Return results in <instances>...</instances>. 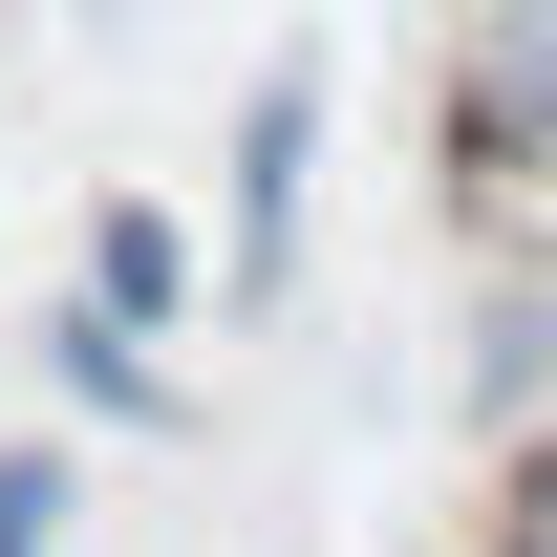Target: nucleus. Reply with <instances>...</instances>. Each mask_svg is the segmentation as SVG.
Returning <instances> with one entry per match:
<instances>
[{"instance_id":"4","label":"nucleus","mask_w":557,"mask_h":557,"mask_svg":"<svg viewBox=\"0 0 557 557\" xmlns=\"http://www.w3.org/2000/svg\"><path fill=\"white\" fill-rule=\"evenodd\" d=\"M44 364H65V408H172V386H150V322H108V300H65V322H44Z\"/></svg>"},{"instance_id":"5","label":"nucleus","mask_w":557,"mask_h":557,"mask_svg":"<svg viewBox=\"0 0 557 557\" xmlns=\"http://www.w3.org/2000/svg\"><path fill=\"white\" fill-rule=\"evenodd\" d=\"M0 557H65V450H0Z\"/></svg>"},{"instance_id":"1","label":"nucleus","mask_w":557,"mask_h":557,"mask_svg":"<svg viewBox=\"0 0 557 557\" xmlns=\"http://www.w3.org/2000/svg\"><path fill=\"white\" fill-rule=\"evenodd\" d=\"M557 172V0H472L450 65V194H536Z\"/></svg>"},{"instance_id":"3","label":"nucleus","mask_w":557,"mask_h":557,"mask_svg":"<svg viewBox=\"0 0 557 557\" xmlns=\"http://www.w3.org/2000/svg\"><path fill=\"white\" fill-rule=\"evenodd\" d=\"M86 300H108V322H150V344H172V300H194V236H172V214H86Z\"/></svg>"},{"instance_id":"2","label":"nucleus","mask_w":557,"mask_h":557,"mask_svg":"<svg viewBox=\"0 0 557 557\" xmlns=\"http://www.w3.org/2000/svg\"><path fill=\"white\" fill-rule=\"evenodd\" d=\"M300 172H322V65H258L236 86V300H278V278H300Z\"/></svg>"},{"instance_id":"6","label":"nucleus","mask_w":557,"mask_h":557,"mask_svg":"<svg viewBox=\"0 0 557 557\" xmlns=\"http://www.w3.org/2000/svg\"><path fill=\"white\" fill-rule=\"evenodd\" d=\"M493 557H557V493H515V536H493Z\"/></svg>"}]
</instances>
